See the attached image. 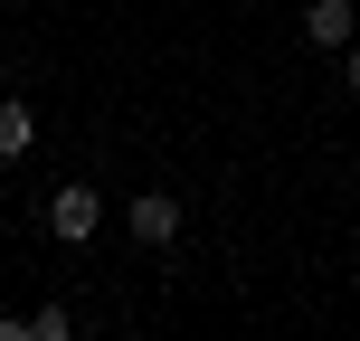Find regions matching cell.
<instances>
[{"mask_svg":"<svg viewBox=\"0 0 360 341\" xmlns=\"http://www.w3.org/2000/svg\"><path fill=\"white\" fill-rule=\"evenodd\" d=\"M0 341H29V313H0Z\"/></svg>","mask_w":360,"mask_h":341,"instance_id":"cell-6","label":"cell"},{"mask_svg":"<svg viewBox=\"0 0 360 341\" xmlns=\"http://www.w3.org/2000/svg\"><path fill=\"white\" fill-rule=\"evenodd\" d=\"M67 332H76L67 304H38V313H29V341H67Z\"/></svg>","mask_w":360,"mask_h":341,"instance_id":"cell-5","label":"cell"},{"mask_svg":"<svg viewBox=\"0 0 360 341\" xmlns=\"http://www.w3.org/2000/svg\"><path fill=\"white\" fill-rule=\"evenodd\" d=\"M48 228H57V237H67V247H86V237H95V228H105V199H95V190H86V180H67V190H57V199H48Z\"/></svg>","mask_w":360,"mask_h":341,"instance_id":"cell-1","label":"cell"},{"mask_svg":"<svg viewBox=\"0 0 360 341\" xmlns=\"http://www.w3.org/2000/svg\"><path fill=\"white\" fill-rule=\"evenodd\" d=\"M342 86H351V95H360V48H342Z\"/></svg>","mask_w":360,"mask_h":341,"instance_id":"cell-7","label":"cell"},{"mask_svg":"<svg viewBox=\"0 0 360 341\" xmlns=\"http://www.w3.org/2000/svg\"><path fill=\"white\" fill-rule=\"evenodd\" d=\"M29 105H10V95H0V162H19V152H29Z\"/></svg>","mask_w":360,"mask_h":341,"instance_id":"cell-4","label":"cell"},{"mask_svg":"<svg viewBox=\"0 0 360 341\" xmlns=\"http://www.w3.org/2000/svg\"><path fill=\"white\" fill-rule=\"evenodd\" d=\"M351 29H360L351 0H313V10H304V38H313V48H351Z\"/></svg>","mask_w":360,"mask_h":341,"instance_id":"cell-3","label":"cell"},{"mask_svg":"<svg viewBox=\"0 0 360 341\" xmlns=\"http://www.w3.org/2000/svg\"><path fill=\"white\" fill-rule=\"evenodd\" d=\"M133 237H143V247H171V237H180V199L171 190H143V199H133Z\"/></svg>","mask_w":360,"mask_h":341,"instance_id":"cell-2","label":"cell"}]
</instances>
